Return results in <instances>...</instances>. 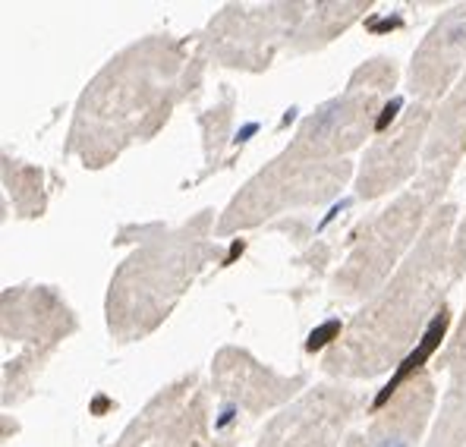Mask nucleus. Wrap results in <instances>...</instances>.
I'll use <instances>...</instances> for the list:
<instances>
[{"mask_svg":"<svg viewBox=\"0 0 466 447\" xmlns=\"http://www.w3.org/2000/svg\"><path fill=\"white\" fill-rule=\"evenodd\" d=\"M211 218L202 215L167 239L148 243L111 278L107 325L123 340L148 334L170 315L174 302L187 293L193 278L215 256L208 237Z\"/></svg>","mask_w":466,"mask_h":447,"instance_id":"obj_4","label":"nucleus"},{"mask_svg":"<svg viewBox=\"0 0 466 447\" xmlns=\"http://www.w3.org/2000/svg\"><path fill=\"white\" fill-rule=\"evenodd\" d=\"M180 70V41L152 38L123 51L98 73L82 95L70 133V148L79 151L86 168L107 164L129 142L148 139L167 120Z\"/></svg>","mask_w":466,"mask_h":447,"instance_id":"obj_3","label":"nucleus"},{"mask_svg":"<svg viewBox=\"0 0 466 447\" xmlns=\"http://www.w3.org/2000/svg\"><path fill=\"white\" fill-rule=\"evenodd\" d=\"M426 447H466V391H444L441 416Z\"/></svg>","mask_w":466,"mask_h":447,"instance_id":"obj_12","label":"nucleus"},{"mask_svg":"<svg viewBox=\"0 0 466 447\" xmlns=\"http://www.w3.org/2000/svg\"><path fill=\"white\" fill-rule=\"evenodd\" d=\"M435 407V381L429 372H413L394 394L379 397V412L344 447H416L429 412Z\"/></svg>","mask_w":466,"mask_h":447,"instance_id":"obj_7","label":"nucleus"},{"mask_svg":"<svg viewBox=\"0 0 466 447\" xmlns=\"http://www.w3.org/2000/svg\"><path fill=\"white\" fill-rule=\"evenodd\" d=\"M454 208L431 215L420 249L403 261L400 271L347 328L344 337L328 353L325 366L331 375L372 378L394 366L422 334L431 309L441 302L444 284L454 278L451 249H454Z\"/></svg>","mask_w":466,"mask_h":447,"instance_id":"obj_2","label":"nucleus"},{"mask_svg":"<svg viewBox=\"0 0 466 447\" xmlns=\"http://www.w3.org/2000/svg\"><path fill=\"white\" fill-rule=\"evenodd\" d=\"M463 148H466V76L461 79V86H457V92L448 98V105L435 117V129H431L426 139V170H422V180L444 189L451 170L461 164Z\"/></svg>","mask_w":466,"mask_h":447,"instance_id":"obj_11","label":"nucleus"},{"mask_svg":"<svg viewBox=\"0 0 466 447\" xmlns=\"http://www.w3.org/2000/svg\"><path fill=\"white\" fill-rule=\"evenodd\" d=\"M466 64V6L451 10L435 29L429 32L420 51L413 54L410 70V92L416 105H431L448 92L451 79Z\"/></svg>","mask_w":466,"mask_h":447,"instance_id":"obj_8","label":"nucleus"},{"mask_svg":"<svg viewBox=\"0 0 466 447\" xmlns=\"http://www.w3.org/2000/svg\"><path fill=\"white\" fill-rule=\"evenodd\" d=\"M114 447H218L198 378L189 375L161 391Z\"/></svg>","mask_w":466,"mask_h":447,"instance_id":"obj_6","label":"nucleus"},{"mask_svg":"<svg viewBox=\"0 0 466 447\" xmlns=\"http://www.w3.org/2000/svg\"><path fill=\"white\" fill-rule=\"evenodd\" d=\"M438 192L444 189H438L435 183L420 177V183L407 196H400L390 208L381 211L379 221L362 227V237H356L347 268L338 274V290H344L347 297L372 293L379 287V280L397 265L400 252L410 243V233H416V227L422 224Z\"/></svg>","mask_w":466,"mask_h":447,"instance_id":"obj_5","label":"nucleus"},{"mask_svg":"<svg viewBox=\"0 0 466 447\" xmlns=\"http://www.w3.org/2000/svg\"><path fill=\"white\" fill-rule=\"evenodd\" d=\"M451 271H454V278L466 274V221L461 227V233L454 237V249H451Z\"/></svg>","mask_w":466,"mask_h":447,"instance_id":"obj_14","label":"nucleus"},{"mask_svg":"<svg viewBox=\"0 0 466 447\" xmlns=\"http://www.w3.org/2000/svg\"><path fill=\"white\" fill-rule=\"evenodd\" d=\"M388 82H394V66L381 60L362 66L347 92L312 114L293 146H287L284 155L271 161V168H265L233 198L218 224V233L258 224L274 211H284L287 205L321 202L331 196L347 180V155L366 139L375 111L385 101Z\"/></svg>","mask_w":466,"mask_h":447,"instance_id":"obj_1","label":"nucleus"},{"mask_svg":"<svg viewBox=\"0 0 466 447\" xmlns=\"http://www.w3.org/2000/svg\"><path fill=\"white\" fill-rule=\"evenodd\" d=\"M353 407L356 401L344 391L325 388L309 394L271 425L258 447H331L334 435L353 416Z\"/></svg>","mask_w":466,"mask_h":447,"instance_id":"obj_9","label":"nucleus"},{"mask_svg":"<svg viewBox=\"0 0 466 447\" xmlns=\"http://www.w3.org/2000/svg\"><path fill=\"white\" fill-rule=\"evenodd\" d=\"M438 366L448 372V391H466V312L457 325L454 340L444 347Z\"/></svg>","mask_w":466,"mask_h":447,"instance_id":"obj_13","label":"nucleus"},{"mask_svg":"<svg viewBox=\"0 0 466 447\" xmlns=\"http://www.w3.org/2000/svg\"><path fill=\"white\" fill-rule=\"evenodd\" d=\"M407 114L410 117L394 133L381 136L385 142H375V146L369 148L366 161H362V177H360L362 198H375V196H381V192L394 189L397 183L413 170L416 148H420L422 139H429L431 111H429V105H413Z\"/></svg>","mask_w":466,"mask_h":447,"instance_id":"obj_10","label":"nucleus"}]
</instances>
